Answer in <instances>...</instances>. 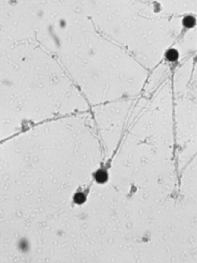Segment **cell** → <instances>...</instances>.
<instances>
[{"mask_svg":"<svg viewBox=\"0 0 197 263\" xmlns=\"http://www.w3.org/2000/svg\"><path fill=\"white\" fill-rule=\"evenodd\" d=\"M96 180L99 182H104L107 180V173L103 171V170H100L96 173Z\"/></svg>","mask_w":197,"mask_h":263,"instance_id":"6da1fadb","label":"cell"},{"mask_svg":"<svg viewBox=\"0 0 197 263\" xmlns=\"http://www.w3.org/2000/svg\"><path fill=\"white\" fill-rule=\"evenodd\" d=\"M166 58L168 60L170 61H174L178 58V53L175 50V49H171L166 53Z\"/></svg>","mask_w":197,"mask_h":263,"instance_id":"7a4b0ae2","label":"cell"},{"mask_svg":"<svg viewBox=\"0 0 197 263\" xmlns=\"http://www.w3.org/2000/svg\"><path fill=\"white\" fill-rule=\"evenodd\" d=\"M183 24L187 27H193L195 24V20L192 16H188V17H185V19L183 20Z\"/></svg>","mask_w":197,"mask_h":263,"instance_id":"3957f363","label":"cell"},{"mask_svg":"<svg viewBox=\"0 0 197 263\" xmlns=\"http://www.w3.org/2000/svg\"><path fill=\"white\" fill-rule=\"evenodd\" d=\"M84 199H86V196H84V195L83 193H78V194H76L75 196H74V201L76 203H78V204L83 203L84 201Z\"/></svg>","mask_w":197,"mask_h":263,"instance_id":"277c9868","label":"cell"}]
</instances>
